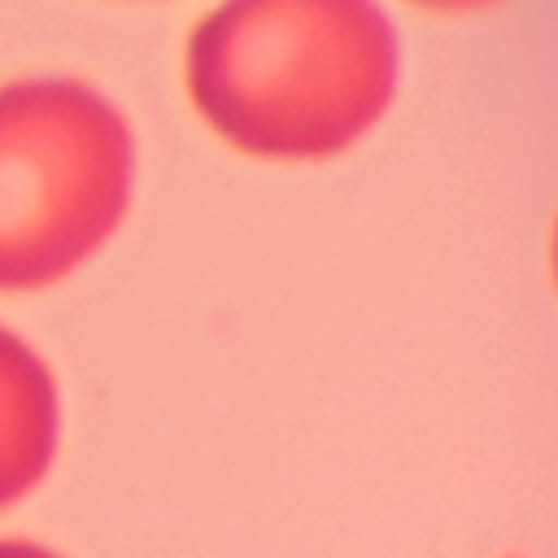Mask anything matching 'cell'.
Instances as JSON below:
<instances>
[{
  "mask_svg": "<svg viewBox=\"0 0 558 558\" xmlns=\"http://www.w3.org/2000/svg\"><path fill=\"white\" fill-rule=\"evenodd\" d=\"M61 432L57 379L44 357L0 327V506L31 493L52 466Z\"/></svg>",
  "mask_w": 558,
  "mask_h": 558,
  "instance_id": "cell-3",
  "label": "cell"
},
{
  "mask_svg": "<svg viewBox=\"0 0 558 558\" xmlns=\"http://www.w3.org/2000/svg\"><path fill=\"white\" fill-rule=\"evenodd\" d=\"M0 558H57L52 549H39L31 541H0Z\"/></svg>",
  "mask_w": 558,
  "mask_h": 558,
  "instance_id": "cell-5",
  "label": "cell"
},
{
  "mask_svg": "<svg viewBox=\"0 0 558 558\" xmlns=\"http://www.w3.org/2000/svg\"><path fill=\"white\" fill-rule=\"evenodd\" d=\"M201 122L262 161H323L366 140L401 87L384 0H214L187 31Z\"/></svg>",
  "mask_w": 558,
  "mask_h": 558,
  "instance_id": "cell-1",
  "label": "cell"
},
{
  "mask_svg": "<svg viewBox=\"0 0 558 558\" xmlns=\"http://www.w3.org/2000/svg\"><path fill=\"white\" fill-rule=\"evenodd\" d=\"M549 257H554V288H558V218H554V253Z\"/></svg>",
  "mask_w": 558,
  "mask_h": 558,
  "instance_id": "cell-6",
  "label": "cell"
},
{
  "mask_svg": "<svg viewBox=\"0 0 558 558\" xmlns=\"http://www.w3.org/2000/svg\"><path fill=\"white\" fill-rule=\"evenodd\" d=\"M135 187L126 113L65 74L0 83V292L44 288L87 262Z\"/></svg>",
  "mask_w": 558,
  "mask_h": 558,
  "instance_id": "cell-2",
  "label": "cell"
},
{
  "mask_svg": "<svg viewBox=\"0 0 558 558\" xmlns=\"http://www.w3.org/2000/svg\"><path fill=\"white\" fill-rule=\"evenodd\" d=\"M410 9H423L432 17H475V13H493L510 0H405Z\"/></svg>",
  "mask_w": 558,
  "mask_h": 558,
  "instance_id": "cell-4",
  "label": "cell"
}]
</instances>
